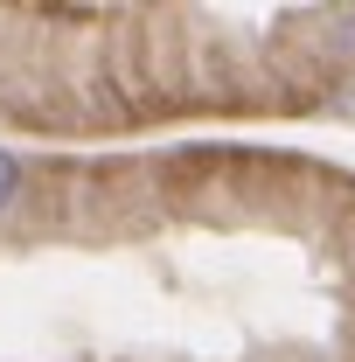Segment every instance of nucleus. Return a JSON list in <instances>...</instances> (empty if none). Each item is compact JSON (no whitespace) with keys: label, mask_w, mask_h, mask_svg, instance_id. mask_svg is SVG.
Listing matches in <instances>:
<instances>
[{"label":"nucleus","mask_w":355,"mask_h":362,"mask_svg":"<svg viewBox=\"0 0 355 362\" xmlns=\"http://www.w3.org/2000/svg\"><path fill=\"white\" fill-rule=\"evenodd\" d=\"M14 195H21V160H14V153L0 146V216L14 209Z\"/></svg>","instance_id":"obj_1"}]
</instances>
